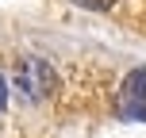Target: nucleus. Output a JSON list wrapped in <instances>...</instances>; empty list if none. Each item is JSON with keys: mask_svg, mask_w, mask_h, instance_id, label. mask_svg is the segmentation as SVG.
<instances>
[{"mask_svg": "<svg viewBox=\"0 0 146 138\" xmlns=\"http://www.w3.org/2000/svg\"><path fill=\"white\" fill-rule=\"evenodd\" d=\"M4 104H8V85H4V77H0V111H4Z\"/></svg>", "mask_w": 146, "mask_h": 138, "instance_id": "20e7f679", "label": "nucleus"}, {"mask_svg": "<svg viewBox=\"0 0 146 138\" xmlns=\"http://www.w3.org/2000/svg\"><path fill=\"white\" fill-rule=\"evenodd\" d=\"M119 115L123 119H139L146 123V65L135 69L119 88Z\"/></svg>", "mask_w": 146, "mask_h": 138, "instance_id": "f257e3e1", "label": "nucleus"}, {"mask_svg": "<svg viewBox=\"0 0 146 138\" xmlns=\"http://www.w3.org/2000/svg\"><path fill=\"white\" fill-rule=\"evenodd\" d=\"M50 85H54V73L46 69L42 61H27V65L19 69V88H23L27 100H42V96L50 92Z\"/></svg>", "mask_w": 146, "mask_h": 138, "instance_id": "f03ea898", "label": "nucleus"}, {"mask_svg": "<svg viewBox=\"0 0 146 138\" xmlns=\"http://www.w3.org/2000/svg\"><path fill=\"white\" fill-rule=\"evenodd\" d=\"M77 8H88V12H104V8H111L115 0H73Z\"/></svg>", "mask_w": 146, "mask_h": 138, "instance_id": "7ed1b4c3", "label": "nucleus"}]
</instances>
